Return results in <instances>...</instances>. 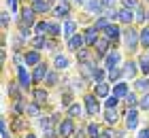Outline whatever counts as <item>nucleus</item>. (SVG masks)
<instances>
[{
  "instance_id": "c756f323",
  "label": "nucleus",
  "mask_w": 149,
  "mask_h": 138,
  "mask_svg": "<svg viewBox=\"0 0 149 138\" xmlns=\"http://www.w3.org/2000/svg\"><path fill=\"white\" fill-rule=\"evenodd\" d=\"M83 9L87 11V13H92V15H102L104 13V6H102V2H100V0H90V2H87Z\"/></svg>"
},
{
  "instance_id": "c03bdc74",
  "label": "nucleus",
  "mask_w": 149,
  "mask_h": 138,
  "mask_svg": "<svg viewBox=\"0 0 149 138\" xmlns=\"http://www.w3.org/2000/svg\"><path fill=\"white\" fill-rule=\"evenodd\" d=\"M72 138H90V136H87L85 126H83V128H77V132H74V136H72Z\"/></svg>"
},
{
  "instance_id": "423d86ee",
  "label": "nucleus",
  "mask_w": 149,
  "mask_h": 138,
  "mask_svg": "<svg viewBox=\"0 0 149 138\" xmlns=\"http://www.w3.org/2000/svg\"><path fill=\"white\" fill-rule=\"evenodd\" d=\"M121 119H124V108H102V123L107 128H117Z\"/></svg>"
},
{
  "instance_id": "dca6fc26",
  "label": "nucleus",
  "mask_w": 149,
  "mask_h": 138,
  "mask_svg": "<svg viewBox=\"0 0 149 138\" xmlns=\"http://www.w3.org/2000/svg\"><path fill=\"white\" fill-rule=\"evenodd\" d=\"M64 115H66V117H70V119H81V117L85 115V106H83V102H77V100H74L68 108H64Z\"/></svg>"
},
{
  "instance_id": "c9c22d12",
  "label": "nucleus",
  "mask_w": 149,
  "mask_h": 138,
  "mask_svg": "<svg viewBox=\"0 0 149 138\" xmlns=\"http://www.w3.org/2000/svg\"><path fill=\"white\" fill-rule=\"evenodd\" d=\"M109 24H113V21H111V19L107 17V15H98L96 19H94V24H92V26H96L100 32H104L107 28H109Z\"/></svg>"
},
{
  "instance_id": "9b49d317",
  "label": "nucleus",
  "mask_w": 149,
  "mask_h": 138,
  "mask_svg": "<svg viewBox=\"0 0 149 138\" xmlns=\"http://www.w3.org/2000/svg\"><path fill=\"white\" fill-rule=\"evenodd\" d=\"M83 47H87V45H85V36H83L81 32H77L74 36H70L68 40H66V49H68V51H72V53L81 51Z\"/></svg>"
},
{
  "instance_id": "f3484780",
  "label": "nucleus",
  "mask_w": 149,
  "mask_h": 138,
  "mask_svg": "<svg viewBox=\"0 0 149 138\" xmlns=\"http://www.w3.org/2000/svg\"><path fill=\"white\" fill-rule=\"evenodd\" d=\"M51 68H56L58 72H64V70H68L70 68V58L66 53H58V55H53V64Z\"/></svg>"
},
{
  "instance_id": "37998d69",
  "label": "nucleus",
  "mask_w": 149,
  "mask_h": 138,
  "mask_svg": "<svg viewBox=\"0 0 149 138\" xmlns=\"http://www.w3.org/2000/svg\"><path fill=\"white\" fill-rule=\"evenodd\" d=\"M121 6H126V9H130V11H136L139 9V0H121Z\"/></svg>"
},
{
  "instance_id": "4c0bfd02",
  "label": "nucleus",
  "mask_w": 149,
  "mask_h": 138,
  "mask_svg": "<svg viewBox=\"0 0 149 138\" xmlns=\"http://www.w3.org/2000/svg\"><path fill=\"white\" fill-rule=\"evenodd\" d=\"M47 51H49L51 55H58L60 53V43H58V38H49L47 40V47H45Z\"/></svg>"
},
{
  "instance_id": "a18cd8bd",
  "label": "nucleus",
  "mask_w": 149,
  "mask_h": 138,
  "mask_svg": "<svg viewBox=\"0 0 149 138\" xmlns=\"http://www.w3.org/2000/svg\"><path fill=\"white\" fill-rule=\"evenodd\" d=\"M136 138H149V126L141 128V130H139V134H136Z\"/></svg>"
},
{
  "instance_id": "0eeeda50",
  "label": "nucleus",
  "mask_w": 149,
  "mask_h": 138,
  "mask_svg": "<svg viewBox=\"0 0 149 138\" xmlns=\"http://www.w3.org/2000/svg\"><path fill=\"white\" fill-rule=\"evenodd\" d=\"M113 49V43L107 36H100L96 40V45H94V55H96V60L98 62H104V58L109 55V51Z\"/></svg>"
},
{
  "instance_id": "a211bd4d",
  "label": "nucleus",
  "mask_w": 149,
  "mask_h": 138,
  "mask_svg": "<svg viewBox=\"0 0 149 138\" xmlns=\"http://www.w3.org/2000/svg\"><path fill=\"white\" fill-rule=\"evenodd\" d=\"M40 62H43V55H40L38 49H28V51L24 53V64L28 66V68H30V66H32V68L38 66Z\"/></svg>"
},
{
  "instance_id": "cd10ccee",
  "label": "nucleus",
  "mask_w": 149,
  "mask_h": 138,
  "mask_svg": "<svg viewBox=\"0 0 149 138\" xmlns=\"http://www.w3.org/2000/svg\"><path fill=\"white\" fill-rule=\"evenodd\" d=\"M30 4H32V9L36 11V15H45V13L53 11V6H56V4H51L49 0H40V2H30Z\"/></svg>"
},
{
  "instance_id": "2f4dec72",
  "label": "nucleus",
  "mask_w": 149,
  "mask_h": 138,
  "mask_svg": "<svg viewBox=\"0 0 149 138\" xmlns=\"http://www.w3.org/2000/svg\"><path fill=\"white\" fill-rule=\"evenodd\" d=\"M85 130H87V136H90V138H96V136L102 134V126H100L96 119H92L90 123H85Z\"/></svg>"
},
{
  "instance_id": "2eb2a0df",
  "label": "nucleus",
  "mask_w": 149,
  "mask_h": 138,
  "mask_svg": "<svg viewBox=\"0 0 149 138\" xmlns=\"http://www.w3.org/2000/svg\"><path fill=\"white\" fill-rule=\"evenodd\" d=\"M102 36H107L113 45H117V43H119V38L124 36V30H121V28L113 21V24H109V28H107V30L102 32Z\"/></svg>"
},
{
  "instance_id": "ddd939ff",
  "label": "nucleus",
  "mask_w": 149,
  "mask_h": 138,
  "mask_svg": "<svg viewBox=\"0 0 149 138\" xmlns=\"http://www.w3.org/2000/svg\"><path fill=\"white\" fill-rule=\"evenodd\" d=\"M51 15L56 19H68L70 17V4H68V0H60V2L53 6Z\"/></svg>"
},
{
  "instance_id": "f257e3e1",
  "label": "nucleus",
  "mask_w": 149,
  "mask_h": 138,
  "mask_svg": "<svg viewBox=\"0 0 149 138\" xmlns=\"http://www.w3.org/2000/svg\"><path fill=\"white\" fill-rule=\"evenodd\" d=\"M100 102H102V100H100V98H98V96L94 94V92H85V94H83V106H85V115L90 117V119H96V117L100 115V108H102V106H100Z\"/></svg>"
},
{
  "instance_id": "e433bc0d",
  "label": "nucleus",
  "mask_w": 149,
  "mask_h": 138,
  "mask_svg": "<svg viewBox=\"0 0 149 138\" xmlns=\"http://www.w3.org/2000/svg\"><path fill=\"white\" fill-rule=\"evenodd\" d=\"M119 104H121V100L117 98V96H113V94L109 96V98L102 100V106L104 108H119Z\"/></svg>"
},
{
  "instance_id": "aec40b11",
  "label": "nucleus",
  "mask_w": 149,
  "mask_h": 138,
  "mask_svg": "<svg viewBox=\"0 0 149 138\" xmlns=\"http://www.w3.org/2000/svg\"><path fill=\"white\" fill-rule=\"evenodd\" d=\"M19 24H26V26L34 28V24H36V11L32 9V4H28V6L22 9V19H19Z\"/></svg>"
},
{
  "instance_id": "bb28decb",
  "label": "nucleus",
  "mask_w": 149,
  "mask_h": 138,
  "mask_svg": "<svg viewBox=\"0 0 149 138\" xmlns=\"http://www.w3.org/2000/svg\"><path fill=\"white\" fill-rule=\"evenodd\" d=\"M40 115H43V106H40V104H36L34 100L26 102V117H28V119H30V117H40Z\"/></svg>"
},
{
  "instance_id": "f8f14e48",
  "label": "nucleus",
  "mask_w": 149,
  "mask_h": 138,
  "mask_svg": "<svg viewBox=\"0 0 149 138\" xmlns=\"http://www.w3.org/2000/svg\"><path fill=\"white\" fill-rule=\"evenodd\" d=\"M121 68H124L126 81H134V79H136V74L141 72V68H139V62H136V60H126L124 64H121Z\"/></svg>"
},
{
  "instance_id": "393cba45",
  "label": "nucleus",
  "mask_w": 149,
  "mask_h": 138,
  "mask_svg": "<svg viewBox=\"0 0 149 138\" xmlns=\"http://www.w3.org/2000/svg\"><path fill=\"white\" fill-rule=\"evenodd\" d=\"M77 28H79V24L74 21V19H64V24H62V30H64V38L68 40L70 36H74V34H77Z\"/></svg>"
},
{
  "instance_id": "5701e85b",
  "label": "nucleus",
  "mask_w": 149,
  "mask_h": 138,
  "mask_svg": "<svg viewBox=\"0 0 149 138\" xmlns=\"http://www.w3.org/2000/svg\"><path fill=\"white\" fill-rule=\"evenodd\" d=\"M117 21H119L121 26H132V24H134V11L121 6V9L117 11Z\"/></svg>"
},
{
  "instance_id": "7ed1b4c3",
  "label": "nucleus",
  "mask_w": 149,
  "mask_h": 138,
  "mask_svg": "<svg viewBox=\"0 0 149 138\" xmlns=\"http://www.w3.org/2000/svg\"><path fill=\"white\" fill-rule=\"evenodd\" d=\"M15 74H17V83H19V87L24 89V94H30L32 85H34V79H32V72H28V66L22 64V66H15Z\"/></svg>"
},
{
  "instance_id": "4468645a",
  "label": "nucleus",
  "mask_w": 149,
  "mask_h": 138,
  "mask_svg": "<svg viewBox=\"0 0 149 138\" xmlns=\"http://www.w3.org/2000/svg\"><path fill=\"white\" fill-rule=\"evenodd\" d=\"M121 64H124V58H121V53L115 51V49H111L109 55H107L104 62H102V66L107 68V70H111V68H117V66H121Z\"/></svg>"
},
{
  "instance_id": "8fccbe9b",
  "label": "nucleus",
  "mask_w": 149,
  "mask_h": 138,
  "mask_svg": "<svg viewBox=\"0 0 149 138\" xmlns=\"http://www.w3.org/2000/svg\"><path fill=\"white\" fill-rule=\"evenodd\" d=\"M74 2H77V4H81V6H85L87 2H90V0H74Z\"/></svg>"
},
{
  "instance_id": "a878e982",
  "label": "nucleus",
  "mask_w": 149,
  "mask_h": 138,
  "mask_svg": "<svg viewBox=\"0 0 149 138\" xmlns=\"http://www.w3.org/2000/svg\"><path fill=\"white\" fill-rule=\"evenodd\" d=\"M58 85H62V77H60V72L56 70V68H51L49 74H47V79H45V87H58Z\"/></svg>"
},
{
  "instance_id": "603ef678",
  "label": "nucleus",
  "mask_w": 149,
  "mask_h": 138,
  "mask_svg": "<svg viewBox=\"0 0 149 138\" xmlns=\"http://www.w3.org/2000/svg\"><path fill=\"white\" fill-rule=\"evenodd\" d=\"M147 17H149V13H147Z\"/></svg>"
},
{
  "instance_id": "9d476101",
  "label": "nucleus",
  "mask_w": 149,
  "mask_h": 138,
  "mask_svg": "<svg viewBox=\"0 0 149 138\" xmlns=\"http://www.w3.org/2000/svg\"><path fill=\"white\" fill-rule=\"evenodd\" d=\"M49 64L47 62H40L38 66H34L32 68V79H34V85H40V83H45V79H47V74H49Z\"/></svg>"
},
{
  "instance_id": "de8ad7c7",
  "label": "nucleus",
  "mask_w": 149,
  "mask_h": 138,
  "mask_svg": "<svg viewBox=\"0 0 149 138\" xmlns=\"http://www.w3.org/2000/svg\"><path fill=\"white\" fill-rule=\"evenodd\" d=\"M2 26H4V28L9 26V13H6V11L2 13Z\"/></svg>"
},
{
  "instance_id": "39448f33",
  "label": "nucleus",
  "mask_w": 149,
  "mask_h": 138,
  "mask_svg": "<svg viewBox=\"0 0 149 138\" xmlns=\"http://www.w3.org/2000/svg\"><path fill=\"white\" fill-rule=\"evenodd\" d=\"M58 138H72L77 132V119H70V117L64 115V119L58 123Z\"/></svg>"
},
{
  "instance_id": "f03ea898",
  "label": "nucleus",
  "mask_w": 149,
  "mask_h": 138,
  "mask_svg": "<svg viewBox=\"0 0 149 138\" xmlns=\"http://www.w3.org/2000/svg\"><path fill=\"white\" fill-rule=\"evenodd\" d=\"M121 38H124V47H126L128 53H136V47L141 45V32L136 30V28L134 26H126Z\"/></svg>"
},
{
  "instance_id": "473e14b6",
  "label": "nucleus",
  "mask_w": 149,
  "mask_h": 138,
  "mask_svg": "<svg viewBox=\"0 0 149 138\" xmlns=\"http://www.w3.org/2000/svg\"><path fill=\"white\" fill-rule=\"evenodd\" d=\"M139 102H141V96L136 92H130L126 96V100H124V106L126 108H139Z\"/></svg>"
},
{
  "instance_id": "3c124183",
  "label": "nucleus",
  "mask_w": 149,
  "mask_h": 138,
  "mask_svg": "<svg viewBox=\"0 0 149 138\" xmlns=\"http://www.w3.org/2000/svg\"><path fill=\"white\" fill-rule=\"evenodd\" d=\"M30 2H40V0H30Z\"/></svg>"
},
{
  "instance_id": "4be33fe9",
  "label": "nucleus",
  "mask_w": 149,
  "mask_h": 138,
  "mask_svg": "<svg viewBox=\"0 0 149 138\" xmlns=\"http://www.w3.org/2000/svg\"><path fill=\"white\" fill-rule=\"evenodd\" d=\"M130 92H132V87H130V83H128L126 79L113 85V96H117L119 100H126V96L130 94Z\"/></svg>"
},
{
  "instance_id": "6ab92c4d",
  "label": "nucleus",
  "mask_w": 149,
  "mask_h": 138,
  "mask_svg": "<svg viewBox=\"0 0 149 138\" xmlns=\"http://www.w3.org/2000/svg\"><path fill=\"white\" fill-rule=\"evenodd\" d=\"M83 36H85V45L87 47H94V45H96V40L102 36V34H100V30L96 26H87L83 30Z\"/></svg>"
},
{
  "instance_id": "a19ab883",
  "label": "nucleus",
  "mask_w": 149,
  "mask_h": 138,
  "mask_svg": "<svg viewBox=\"0 0 149 138\" xmlns=\"http://www.w3.org/2000/svg\"><path fill=\"white\" fill-rule=\"evenodd\" d=\"M47 21H49V19L36 21V24H34V34H45V36H47Z\"/></svg>"
},
{
  "instance_id": "49530a36",
  "label": "nucleus",
  "mask_w": 149,
  "mask_h": 138,
  "mask_svg": "<svg viewBox=\"0 0 149 138\" xmlns=\"http://www.w3.org/2000/svg\"><path fill=\"white\" fill-rule=\"evenodd\" d=\"M102 2L104 9H115V4H117V0H100Z\"/></svg>"
},
{
  "instance_id": "7c9ffc66",
  "label": "nucleus",
  "mask_w": 149,
  "mask_h": 138,
  "mask_svg": "<svg viewBox=\"0 0 149 138\" xmlns=\"http://www.w3.org/2000/svg\"><path fill=\"white\" fill-rule=\"evenodd\" d=\"M134 92H136L139 96L149 94V77H143V79H136V81H134Z\"/></svg>"
},
{
  "instance_id": "1a4fd4ad",
  "label": "nucleus",
  "mask_w": 149,
  "mask_h": 138,
  "mask_svg": "<svg viewBox=\"0 0 149 138\" xmlns=\"http://www.w3.org/2000/svg\"><path fill=\"white\" fill-rule=\"evenodd\" d=\"M92 92L98 96L100 100H104V98H109V96L113 94V83L109 81H100V83H92Z\"/></svg>"
},
{
  "instance_id": "f704fd0d",
  "label": "nucleus",
  "mask_w": 149,
  "mask_h": 138,
  "mask_svg": "<svg viewBox=\"0 0 149 138\" xmlns=\"http://www.w3.org/2000/svg\"><path fill=\"white\" fill-rule=\"evenodd\" d=\"M136 62H139L141 74H143V77H149V53H143V55H139V58H136Z\"/></svg>"
},
{
  "instance_id": "ea45409f",
  "label": "nucleus",
  "mask_w": 149,
  "mask_h": 138,
  "mask_svg": "<svg viewBox=\"0 0 149 138\" xmlns=\"http://www.w3.org/2000/svg\"><path fill=\"white\" fill-rule=\"evenodd\" d=\"M134 15H136V17H134V21H136V24H145L147 21V13H145V9H143V6H139V9L136 11H134Z\"/></svg>"
},
{
  "instance_id": "09e8293b",
  "label": "nucleus",
  "mask_w": 149,
  "mask_h": 138,
  "mask_svg": "<svg viewBox=\"0 0 149 138\" xmlns=\"http://www.w3.org/2000/svg\"><path fill=\"white\" fill-rule=\"evenodd\" d=\"M19 138H38L34 132H26V134H22V136H19Z\"/></svg>"
},
{
  "instance_id": "79ce46f5",
  "label": "nucleus",
  "mask_w": 149,
  "mask_h": 138,
  "mask_svg": "<svg viewBox=\"0 0 149 138\" xmlns=\"http://www.w3.org/2000/svg\"><path fill=\"white\" fill-rule=\"evenodd\" d=\"M139 110H143V113H149V94L141 96V102H139Z\"/></svg>"
},
{
  "instance_id": "5fc2aeb1",
  "label": "nucleus",
  "mask_w": 149,
  "mask_h": 138,
  "mask_svg": "<svg viewBox=\"0 0 149 138\" xmlns=\"http://www.w3.org/2000/svg\"><path fill=\"white\" fill-rule=\"evenodd\" d=\"M147 53H149V51H147Z\"/></svg>"
},
{
  "instance_id": "6e6552de",
  "label": "nucleus",
  "mask_w": 149,
  "mask_h": 138,
  "mask_svg": "<svg viewBox=\"0 0 149 138\" xmlns=\"http://www.w3.org/2000/svg\"><path fill=\"white\" fill-rule=\"evenodd\" d=\"M30 100H34L36 104H40V106H49V87H34L30 92Z\"/></svg>"
},
{
  "instance_id": "58836bf2",
  "label": "nucleus",
  "mask_w": 149,
  "mask_h": 138,
  "mask_svg": "<svg viewBox=\"0 0 149 138\" xmlns=\"http://www.w3.org/2000/svg\"><path fill=\"white\" fill-rule=\"evenodd\" d=\"M141 47H143V49H147V51H149V26H147V28H143V30H141Z\"/></svg>"
},
{
  "instance_id": "b1692460",
  "label": "nucleus",
  "mask_w": 149,
  "mask_h": 138,
  "mask_svg": "<svg viewBox=\"0 0 149 138\" xmlns=\"http://www.w3.org/2000/svg\"><path fill=\"white\" fill-rule=\"evenodd\" d=\"M60 34H64L60 19H51V21H47V36H49V38H58Z\"/></svg>"
},
{
  "instance_id": "412c9836",
  "label": "nucleus",
  "mask_w": 149,
  "mask_h": 138,
  "mask_svg": "<svg viewBox=\"0 0 149 138\" xmlns=\"http://www.w3.org/2000/svg\"><path fill=\"white\" fill-rule=\"evenodd\" d=\"M6 92H9V100H11V102L26 100L24 96H22V92H24V89L19 87V83H17V81H9V85H6Z\"/></svg>"
},
{
  "instance_id": "72a5a7b5",
  "label": "nucleus",
  "mask_w": 149,
  "mask_h": 138,
  "mask_svg": "<svg viewBox=\"0 0 149 138\" xmlns=\"http://www.w3.org/2000/svg\"><path fill=\"white\" fill-rule=\"evenodd\" d=\"M47 40H49V36H45V34H34L32 36V49H45L47 47Z\"/></svg>"
},
{
  "instance_id": "c85d7f7f",
  "label": "nucleus",
  "mask_w": 149,
  "mask_h": 138,
  "mask_svg": "<svg viewBox=\"0 0 149 138\" xmlns=\"http://www.w3.org/2000/svg\"><path fill=\"white\" fill-rule=\"evenodd\" d=\"M124 79H126V74H124V68H121V66L111 68L109 74H107V81L113 83V85H115V83H119V81H124Z\"/></svg>"
},
{
  "instance_id": "864d4df0",
  "label": "nucleus",
  "mask_w": 149,
  "mask_h": 138,
  "mask_svg": "<svg viewBox=\"0 0 149 138\" xmlns=\"http://www.w3.org/2000/svg\"><path fill=\"white\" fill-rule=\"evenodd\" d=\"M147 2H149V0H147Z\"/></svg>"
},
{
  "instance_id": "20e7f679",
  "label": "nucleus",
  "mask_w": 149,
  "mask_h": 138,
  "mask_svg": "<svg viewBox=\"0 0 149 138\" xmlns=\"http://www.w3.org/2000/svg\"><path fill=\"white\" fill-rule=\"evenodd\" d=\"M141 110L139 108H124V128L126 132H134L141 126Z\"/></svg>"
}]
</instances>
